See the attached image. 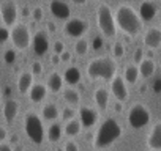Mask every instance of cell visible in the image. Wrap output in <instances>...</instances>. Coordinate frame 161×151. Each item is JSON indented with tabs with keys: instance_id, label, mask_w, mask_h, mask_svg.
<instances>
[{
	"instance_id": "6da1fadb",
	"label": "cell",
	"mask_w": 161,
	"mask_h": 151,
	"mask_svg": "<svg viewBox=\"0 0 161 151\" xmlns=\"http://www.w3.org/2000/svg\"><path fill=\"white\" fill-rule=\"evenodd\" d=\"M115 25L128 36H136L142 30V19L139 13L130 5H120L114 14Z\"/></svg>"
},
{
	"instance_id": "7a4b0ae2",
	"label": "cell",
	"mask_w": 161,
	"mask_h": 151,
	"mask_svg": "<svg viewBox=\"0 0 161 151\" xmlns=\"http://www.w3.org/2000/svg\"><path fill=\"white\" fill-rule=\"evenodd\" d=\"M122 135V126L119 124L117 120L114 118H108L103 121V124L98 128L97 135H95V148L97 149H103L111 146L115 140H119Z\"/></svg>"
},
{
	"instance_id": "3957f363",
	"label": "cell",
	"mask_w": 161,
	"mask_h": 151,
	"mask_svg": "<svg viewBox=\"0 0 161 151\" xmlns=\"http://www.w3.org/2000/svg\"><path fill=\"white\" fill-rule=\"evenodd\" d=\"M117 72V65L114 58L109 57H101V58H93L89 66H87V76L90 79H104L111 81Z\"/></svg>"
},
{
	"instance_id": "277c9868",
	"label": "cell",
	"mask_w": 161,
	"mask_h": 151,
	"mask_svg": "<svg viewBox=\"0 0 161 151\" xmlns=\"http://www.w3.org/2000/svg\"><path fill=\"white\" fill-rule=\"evenodd\" d=\"M97 22L98 27L101 30V33L106 38H115L117 33V25H115V19L112 14V10L108 3H101L97 8Z\"/></svg>"
},
{
	"instance_id": "5b68a950",
	"label": "cell",
	"mask_w": 161,
	"mask_h": 151,
	"mask_svg": "<svg viewBox=\"0 0 161 151\" xmlns=\"http://www.w3.org/2000/svg\"><path fill=\"white\" fill-rule=\"evenodd\" d=\"M24 126H25V134H27V137H29L33 143L41 145L43 140H44V128H43L41 118H40L36 113L29 112V113L25 115Z\"/></svg>"
},
{
	"instance_id": "8992f818",
	"label": "cell",
	"mask_w": 161,
	"mask_h": 151,
	"mask_svg": "<svg viewBox=\"0 0 161 151\" xmlns=\"http://www.w3.org/2000/svg\"><path fill=\"white\" fill-rule=\"evenodd\" d=\"M10 39L13 41V46L18 50H27L32 44V35L25 24H16L10 30Z\"/></svg>"
},
{
	"instance_id": "52a82bcc",
	"label": "cell",
	"mask_w": 161,
	"mask_h": 151,
	"mask_svg": "<svg viewBox=\"0 0 161 151\" xmlns=\"http://www.w3.org/2000/svg\"><path fill=\"white\" fill-rule=\"evenodd\" d=\"M150 121V112L144 104H134L128 112V123L134 129H142Z\"/></svg>"
},
{
	"instance_id": "ba28073f",
	"label": "cell",
	"mask_w": 161,
	"mask_h": 151,
	"mask_svg": "<svg viewBox=\"0 0 161 151\" xmlns=\"http://www.w3.org/2000/svg\"><path fill=\"white\" fill-rule=\"evenodd\" d=\"M87 30H89V24L84 19H80V18L66 19V24L63 27L65 35L66 36H71V38H80Z\"/></svg>"
},
{
	"instance_id": "9c48e42d",
	"label": "cell",
	"mask_w": 161,
	"mask_h": 151,
	"mask_svg": "<svg viewBox=\"0 0 161 151\" xmlns=\"http://www.w3.org/2000/svg\"><path fill=\"white\" fill-rule=\"evenodd\" d=\"M0 16H2V21L7 27H13L18 21V5L14 3V0H8L2 5L0 8Z\"/></svg>"
},
{
	"instance_id": "30bf717a",
	"label": "cell",
	"mask_w": 161,
	"mask_h": 151,
	"mask_svg": "<svg viewBox=\"0 0 161 151\" xmlns=\"http://www.w3.org/2000/svg\"><path fill=\"white\" fill-rule=\"evenodd\" d=\"M111 91L114 95V98L120 102L126 101L130 93H128V88H126V82L123 79V76H114L112 77V82H111Z\"/></svg>"
},
{
	"instance_id": "8fae6325",
	"label": "cell",
	"mask_w": 161,
	"mask_h": 151,
	"mask_svg": "<svg viewBox=\"0 0 161 151\" xmlns=\"http://www.w3.org/2000/svg\"><path fill=\"white\" fill-rule=\"evenodd\" d=\"M32 46H33V52L38 57L46 55V52L49 50V39H47V33L46 32H36L32 38Z\"/></svg>"
},
{
	"instance_id": "7c38bea8",
	"label": "cell",
	"mask_w": 161,
	"mask_h": 151,
	"mask_svg": "<svg viewBox=\"0 0 161 151\" xmlns=\"http://www.w3.org/2000/svg\"><path fill=\"white\" fill-rule=\"evenodd\" d=\"M79 121L82 124V128H92L98 121V113L92 107H80L79 109Z\"/></svg>"
},
{
	"instance_id": "4fadbf2b",
	"label": "cell",
	"mask_w": 161,
	"mask_h": 151,
	"mask_svg": "<svg viewBox=\"0 0 161 151\" xmlns=\"http://www.w3.org/2000/svg\"><path fill=\"white\" fill-rule=\"evenodd\" d=\"M156 13H158V7L155 2L152 0H145V2L141 3L139 7V16L142 19V22H150L156 18Z\"/></svg>"
},
{
	"instance_id": "5bb4252c",
	"label": "cell",
	"mask_w": 161,
	"mask_h": 151,
	"mask_svg": "<svg viewBox=\"0 0 161 151\" xmlns=\"http://www.w3.org/2000/svg\"><path fill=\"white\" fill-rule=\"evenodd\" d=\"M144 44L148 49H158L161 46V29L158 27H150L145 35H144Z\"/></svg>"
},
{
	"instance_id": "9a60e30c",
	"label": "cell",
	"mask_w": 161,
	"mask_h": 151,
	"mask_svg": "<svg viewBox=\"0 0 161 151\" xmlns=\"http://www.w3.org/2000/svg\"><path fill=\"white\" fill-rule=\"evenodd\" d=\"M49 8H51V13L57 18V19H69V16H71V10H69V7H68V3H65V2H62V0H52L51 2V5H49Z\"/></svg>"
},
{
	"instance_id": "2e32d148",
	"label": "cell",
	"mask_w": 161,
	"mask_h": 151,
	"mask_svg": "<svg viewBox=\"0 0 161 151\" xmlns=\"http://www.w3.org/2000/svg\"><path fill=\"white\" fill-rule=\"evenodd\" d=\"M147 145L153 151H161V123H156L148 132Z\"/></svg>"
},
{
	"instance_id": "e0dca14e",
	"label": "cell",
	"mask_w": 161,
	"mask_h": 151,
	"mask_svg": "<svg viewBox=\"0 0 161 151\" xmlns=\"http://www.w3.org/2000/svg\"><path fill=\"white\" fill-rule=\"evenodd\" d=\"M33 77H35V76L32 74V71H25V72H22L19 76V79H18V90H19V93H22V95L29 93L30 87L33 85Z\"/></svg>"
},
{
	"instance_id": "ac0fdd59",
	"label": "cell",
	"mask_w": 161,
	"mask_h": 151,
	"mask_svg": "<svg viewBox=\"0 0 161 151\" xmlns=\"http://www.w3.org/2000/svg\"><path fill=\"white\" fill-rule=\"evenodd\" d=\"M47 95V87L43 84H33L29 90V98L32 102H41Z\"/></svg>"
},
{
	"instance_id": "d6986e66",
	"label": "cell",
	"mask_w": 161,
	"mask_h": 151,
	"mask_svg": "<svg viewBox=\"0 0 161 151\" xmlns=\"http://www.w3.org/2000/svg\"><path fill=\"white\" fill-rule=\"evenodd\" d=\"M139 76L144 79L147 77H152V76L155 74V69H156V63L152 60V58H144L141 63H139Z\"/></svg>"
},
{
	"instance_id": "ffe728a7",
	"label": "cell",
	"mask_w": 161,
	"mask_h": 151,
	"mask_svg": "<svg viewBox=\"0 0 161 151\" xmlns=\"http://www.w3.org/2000/svg\"><path fill=\"white\" fill-rule=\"evenodd\" d=\"M18 110H19V102L14 99H10L5 102L3 106V117L7 120V123H13V120L18 117Z\"/></svg>"
},
{
	"instance_id": "44dd1931",
	"label": "cell",
	"mask_w": 161,
	"mask_h": 151,
	"mask_svg": "<svg viewBox=\"0 0 161 151\" xmlns=\"http://www.w3.org/2000/svg\"><path fill=\"white\" fill-rule=\"evenodd\" d=\"M63 81L68 84V85H77L79 82H80V71H79V68H76V66H68L66 69H65V72H63Z\"/></svg>"
},
{
	"instance_id": "7402d4cb",
	"label": "cell",
	"mask_w": 161,
	"mask_h": 151,
	"mask_svg": "<svg viewBox=\"0 0 161 151\" xmlns=\"http://www.w3.org/2000/svg\"><path fill=\"white\" fill-rule=\"evenodd\" d=\"M123 79L126 84H131L134 85L139 79V68L136 63H131V65H126L125 69H123Z\"/></svg>"
},
{
	"instance_id": "603a6c76",
	"label": "cell",
	"mask_w": 161,
	"mask_h": 151,
	"mask_svg": "<svg viewBox=\"0 0 161 151\" xmlns=\"http://www.w3.org/2000/svg\"><path fill=\"white\" fill-rule=\"evenodd\" d=\"M47 90L52 91V93H58L63 87V77L58 74V72H52L49 77H47V84H46Z\"/></svg>"
},
{
	"instance_id": "cb8c5ba5",
	"label": "cell",
	"mask_w": 161,
	"mask_h": 151,
	"mask_svg": "<svg viewBox=\"0 0 161 151\" xmlns=\"http://www.w3.org/2000/svg\"><path fill=\"white\" fill-rule=\"evenodd\" d=\"M93 99H95V104L98 106L100 110H106L108 109V101H109V93L106 88H98L93 95Z\"/></svg>"
},
{
	"instance_id": "d4e9b609",
	"label": "cell",
	"mask_w": 161,
	"mask_h": 151,
	"mask_svg": "<svg viewBox=\"0 0 161 151\" xmlns=\"http://www.w3.org/2000/svg\"><path fill=\"white\" fill-rule=\"evenodd\" d=\"M80 129H82V124H80V121L79 120H76V118H71L66 124H65V135H68V137H76V135H79V132H80Z\"/></svg>"
},
{
	"instance_id": "484cf974",
	"label": "cell",
	"mask_w": 161,
	"mask_h": 151,
	"mask_svg": "<svg viewBox=\"0 0 161 151\" xmlns=\"http://www.w3.org/2000/svg\"><path fill=\"white\" fill-rule=\"evenodd\" d=\"M43 118L44 120H49V121H54V120H57L58 118V109H57V106L55 104H46L44 107H43Z\"/></svg>"
},
{
	"instance_id": "4316f807",
	"label": "cell",
	"mask_w": 161,
	"mask_h": 151,
	"mask_svg": "<svg viewBox=\"0 0 161 151\" xmlns=\"http://www.w3.org/2000/svg\"><path fill=\"white\" fill-rule=\"evenodd\" d=\"M63 99H65L68 104H71V106H77V104L80 102V96H79V93H77L74 88H66V90H63Z\"/></svg>"
},
{
	"instance_id": "83f0119b",
	"label": "cell",
	"mask_w": 161,
	"mask_h": 151,
	"mask_svg": "<svg viewBox=\"0 0 161 151\" xmlns=\"http://www.w3.org/2000/svg\"><path fill=\"white\" fill-rule=\"evenodd\" d=\"M60 137H62V126L58 123H54L47 131V138H49V142L55 143V142L60 140Z\"/></svg>"
},
{
	"instance_id": "f1b7e54d",
	"label": "cell",
	"mask_w": 161,
	"mask_h": 151,
	"mask_svg": "<svg viewBox=\"0 0 161 151\" xmlns=\"http://www.w3.org/2000/svg\"><path fill=\"white\" fill-rule=\"evenodd\" d=\"M74 50L77 55H86L89 52V43L86 39H77L74 44Z\"/></svg>"
},
{
	"instance_id": "f546056e",
	"label": "cell",
	"mask_w": 161,
	"mask_h": 151,
	"mask_svg": "<svg viewBox=\"0 0 161 151\" xmlns=\"http://www.w3.org/2000/svg\"><path fill=\"white\" fill-rule=\"evenodd\" d=\"M112 55H114V58H122L125 55V47L122 43H115L112 46Z\"/></svg>"
},
{
	"instance_id": "4dcf8cb0",
	"label": "cell",
	"mask_w": 161,
	"mask_h": 151,
	"mask_svg": "<svg viewBox=\"0 0 161 151\" xmlns=\"http://www.w3.org/2000/svg\"><path fill=\"white\" fill-rule=\"evenodd\" d=\"M7 41H10V29L7 25L0 27V46H3Z\"/></svg>"
},
{
	"instance_id": "1f68e13d",
	"label": "cell",
	"mask_w": 161,
	"mask_h": 151,
	"mask_svg": "<svg viewBox=\"0 0 161 151\" xmlns=\"http://www.w3.org/2000/svg\"><path fill=\"white\" fill-rule=\"evenodd\" d=\"M3 60H5V63H7V65H13V63L16 61V52H14L13 49L7 50V52H5V55H3Z\"/></svg>"
},
{
	"instance_id": "d6a6232c",
	"label": "cell",
	"mask_w": 161,
	"mask_h": 151,
	"mask_svg": "<svg viewBox=\"0 0 161 151\" xmlns=\"http://www.w3.org/2000/svg\"><path fill=\"white\" fill-rule=\"evenodd\" d=\"M32 18H33V21L35 22H40V21H43V10L38 7V8H35L33 11H32Z\"/></svg>"
},
{
	"instance_id": "836d02e7",
	"label": "cell",
	"mask_w": 161,
	"mask_h": 151,
	"mask_svg": "<svg viewBox=\"0 0 161 151\" xmlns=\"http://www.w3.org/2000/svg\"><path fill=\"white\" fill-rule=\"evenodd\" d=\"M52 50H54V54L60 55V54L65 50V44H63L62 41H55V43H54V46H52Z\"/></svg>"
},
{
	"instance_id": "e575fe53",
	"label": "cell",
	"mask_w": 161,
	"mask_h": 151,
	"mask_svg": "<svg viewBox=\"0 0 161 151\" xmlns=\"http://www.w3.org/2000/svg\"><path fill=\"white\" fill-rule=\"evenodd\" d=\"M41 72H43V65L38 63V61H35L32 65V74L33 76H41Z\"/></svg>"
},
{
	"instance_id": "d590c367",
	"label": "cell",
	"mask_w": 161,
	"mask_h": 151,
	"mask_svg": "<svg viewBox=\"0 0 161 151\" xmlns=\"http://www.w3.org/2000/svg\"><path fill=\"white\" fill-rule=\"evenodd\" d=\"M144 58H145V57H144V50H142V49H137V50L134 52V55H133V61H134V63H141Z\"/></svg>"
},
{
	"instance_id": "8d00e7d4",
	"label": "cell",
	"mask_w": 161,
	"mask_h": 151,
	"mask_svg": "<svg viewBox=\"0 0 161 151\" xmlns=\"http://www.w3.org/2000/svg\"><path fill=\"white\" fill-rule=\"evenodd\" d=\"M74 115H76V112L71 107L63 109V120H71V118H74Z\"/></svg>"
},
{
	"instance_id": "74e56055",
	"label": "cell",
	"mask_w": 161,
	"mask_h": 151,
	"mask_svg": "<svg viewBox=\"0 0 161 151\" xmlns=\"http://www.w3.org/2000/svg\"><path fill=\"white\" fill-rule=\"evenodd\" d=\"M65 151H79V145L71 140V142H68V143L65 145Z\"/></svg>"
},
{
	"instance_id": "f35d334b",
	"label": "cell",
	"mask_w": 161,
	"mask_h": 151,
	"mask_svg": "<svg viewBox=\"0 0 161 151\" xmlns=\"http://www.w3.org/2000/svg\"><path fill=\"white\" fill-rule=\"evenodd\" d=\"M71 60V54L68 52V50H63L62 54H60V61L62 63H68Z\"/></svg>"
},
{
	"instance_id": "ab89813d",
	"label": "cell",
	"mask_w": 161,
	"mask_h": 151,
	"mask_svg": "<svg viewBox=\"0 0 161 151\" xmlns=\"http://www.w3.org/2000/svg\"><path fill=\"white\" fill-rule=\"evenodd\" d=\"M7 137H8V132H7V129H5L3 126H0V143H2V142H5V140H7Z\"/></svg>"
},
{
	"instance_id": "60d3db41",
	"label": "cell",
	"mask_w": 161,
	"mask_h": 151,
	"mask_svg": "<svg viewBox=\"0 0 161 151\" xmlns=\"http://www.w3.org/2000/svg\"><path fill=\"white\" fill-rule=\"evenodd\" d=\"M153 91L155 93H161V77L153 82Z\"/></svg>"
},
{
	"instance_id": "b9f144b4",
	"label": "cell",
	"mask_w": 161,
	"mask_h": 151,
	"mask_svg": "<svg viewBox=\"0 0 161 151\" xmlns=\"http://www.w3.org/2000/svg\"><path fill=\"white\" fill-rule=\"evenodd\" d=\"M100 47H103V39H101V36L95 38V41H93V49H100Z\"/></svg>"
},
{
	"instance_id": "7bdbcfd3",
	"label": "cell",
	"mask_w": 161,
	"mask_h": 151,
	"mask_svg": "<svg viewBox=\"0 0 161 151\" xmlns=\"http://www.w3.org/2000/svg\"><path fill=\"white\" fill-rule=\"evenodd\" d=\"M0 151H13V148H11V145H8V143H0Z\"/></svg>"
},
{
	"instance_id": "ee69618b",
	"label": "cell",
	"mask_w": 161,
	"mask_h": 151,
	"mask_svg": "<svg viewBox=\"0 0 161 151\" xmlns=\"http://www.w3.org/2000/svg\"><path fill=\"white\" fill-rule=\"evenodd\" d=\"M51 61H52L54 65H58V63H60V55H57V54H52V57H51Z\"/></svg>"
},
{
	"instance_id": "f6af8a7d",
	"label": "cell",
	"mask_w": 161,
	"mask_h": 151,
	"mask_svg": "<svg viewBox=\"0 0 161 151\" xmlns=\"http://www.w3.org/2000/svg\"><path fill=\"white\" fill-rule=\"evenodd\" d=\"M73 3H76V5H86L87 0H73Z\"/></svg>"
},
{
	"instance_id": "bcb514c9",
	"label": "cell",
	"mask_w": 161,
	"mask_h": 151,
	"mask_svg": "<svg viewBox=\"0 0 161 151\" xmlns=\"http://www.w3.org/2000/svg\"><path fill=\"white\" fill-rule=\"evenodd\" d=\"M47 30H49V32H55V25H54L52 22H51V24H47Z\"/></svg>"
},
{
	"instance_id": "7dc6e473",
	"label": "cell",
	"mask_w": 161,
	"mask_h": 151,
	"mask_svg": "<svg viewBox=\"0 0 161 151\" xmlns=\"http://www.w3.org/2000/svg\"><path fill=\"white\" fill-rule=\"evenodd\" d=\"M114 109H115L117 112H122V104H120V101H119V102H117V104L114 106Z\"/></svg>"
},
{
	"instance_id": "c3c4849f",
	"label": "cell",
	"mask_w": 161,
	"mask_h": 151,
	"mask_svg": "<svg viewBox=\"0 0 161 151\" xmlns=\"http://www.w3.org/2000/svg\"><path fill=\"white\" fill-rule=\"evenodd\" d=\"M11 142H13V143H18V135H16V134L11 137Z\"/></svg>"
},
{
	"instance_id": "681fc988",
	"label": "cell",
	"mask_w": 161,
	"mask_h": 151,
	"mask_svg": "<svg viewBox=\"0 0 161 151\" xmlns=\"http://www.w3.org/2000/svg\"><path fill=\"white\" fill-rule=\"evenodd\" d=\"M0 102H2V91H0Z\"/></svg>"
},
{
	"instance_id": "f907efd6",
	"label": "cell",
	"mask_w": 161,
	"mask_h": 151,
	"mask_svg": "<svg viewBox=\"0 0 161 151\" xmlns=\"http://www.w3.org/2000/svg\"><path fill=\"white\" fill-rule=\"evenodd\" d=\"M57 151H63V149H57Z\"/></svg>"
},
{
	"instance_id": "816d5d0a",
	"label": "cell",
	"mask_w": 161,
	"mask_h": 151,
	"mask_svg": "<svg viewBox=\"0 0 161 151\" xmlns=\"http://www.w3.org/2000/svg\"><path fill=\"white\" fill-rule=\"evenodd\" d=\"M159 66H161V60H159Z\"/></svg>"
},
{
	"instance_id": "f5cc1de1",
	"label": "cell",
	"mask_w": 161,
	"mask_h": 151,
	"mask_svg": "<svg viewBox=\"0 0 161 151\" xmlns=\"http://www.w3.org/2000/svg\"><path fill=\"white\" fill-rule=\"evenodd\" d=\"M159 49H161V46H159Z\"/></svg>"
}]
</instances>
